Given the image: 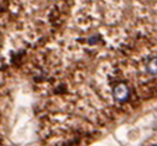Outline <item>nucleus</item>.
Instances as JSON below:
<instances>
[{
    "label": "nucleus",
    "mask_w": 157,
    "mask_h": 146,
    "mask_svg": "<svg viewBox=\"0 0 157 146\" xmlns=\"http://www.w3.org/2000/svg\"><path fill=\"white\" fill-rule=\"evenodd\" d=\"M128 97H129V88L126 84L120 83L114 88V98L117 102H124L128 99Z\"/></svg>",
    "instance_id": "1"
},
{
    "label": "nucleus",
    "mask_w": 157,
    "mask_h": 146,
    "mask_svg": "<svg viewBox=\"0 0 157 146\" xmlns=\"http://www.w3.org/2000/svg\"><path fill=\"white\" fill-rule=\"evenodd\" d=\"M146 68H147V72L151 73V75H157V57L148 61Z\"/></svg>",
    "instance_id": "2"
}]
</instances>
